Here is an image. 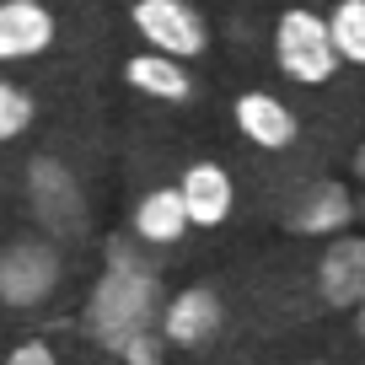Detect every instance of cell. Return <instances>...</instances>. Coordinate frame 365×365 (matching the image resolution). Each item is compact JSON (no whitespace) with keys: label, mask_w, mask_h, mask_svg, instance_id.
I'll use <instances>...</instances> for the list:
<instances>
[{"label":"cell","mask_w":365,"mask_h":365,"mask_svg":"<svg viewBox=\"0 0 365 365\" xmlns=\"http://www.w3.org/2000/svg\"><path fill=\"white\" fill-rule=\"evenodd\" d=\"M54 38V22L38 0H6L0 6V54L6 59H33L48 48Z\"/></svg>","instance_id":"obj_6"},{"label":"cell","mask_w":365,"mask_h":365,"mask_svg":"<svg viewBox=\"0 0 365 365\" xmlns=\"http://www.w3.org/2000/svg\"><path fill=\"white\" fill-rule=\"evenodd\" d=\"M354 172H360V178H365V145H360V156H354Z\"/></svg>","instance_id":"obj_18"},{"label":"cell","mask_w":365,"mask_h":365,"mask_svg":"<svg viewBox=\"0 0 365 365\" xmlns=\"http://www.w3.org/2000/svg\"><path fill=\"white\" fill-rule=\"evenodd\" d=\"M129 81H135L140 91H150V97H167V103H182L188 97V81H182V70L178 65H167V59H129V70H124Z\"/></svg>","instance_id":"obj_13"},{"label":"cell","mask_w":365,"mask_h":365,"mask_svg":"<svg viewBox=\"0 0 365 365\" xmlns=\"http://www.w3.org/2000/svg\"><path fill=\"white\" fill-rule=\"evenodd\" d=\"M182 199H188V220L194 226H220L231 210V178L215 161H199L188 178H182Z\"/></svg>","instance_id":"obj_8"},{"label":"cell","mask_w":365,"mask_h":365,"mask_svg":"<svg viewBox=\"0 0 365 365\" xmlns=\"http://www.w3.org/2000/svg\"><path fill=\"white\" fill-rule=\"evenodd\" d=\"M48 360H54L48 344H16L11 349V365H48Z\"/></svg>","instance_id":"obj_17"},{"label":"cell","mask_w":365,"mask_h":365,"mask_svg":"<svg viewBox=\"0 0 365 365\" xmlns=\"http://www.w3.org/2000/svg\"><path fill=\"white\" fill-rule=\"evenodd\" d=\"M150 301H156V279L140 274L135 263H129V252L118 247L113 263H108V274L97 279V296H91V307H86V328L97 333L108 349H124L135 333H145Z\"/></svg>","instance_id":"obj_1"},{"label":"cell","mask_w":365,"mask_h":365,"mask_svg":"<svg viewBox=\"0 0 365 365\" xmlns=\"http://www.w3.org/2000/svg\"><path fill=\"white\" fill-rule=\"evenodd\" d=\"M274 48H279V65L296 81H328L333 76V33L307 11H285L279 16V33H274Z\"/></svg>","instance_id":"obj_2"},{"label":"cell","mask_w":365,"mask_h":365,"mask_svg":"<svg viewBox=\"0 0 365 365\" xmlns=\"http://www.w3.org/2000/svg\"><path fill=\"white\" fill-rule=\"evenodd\" d=\"M237 124L247 129V140H258V145L279 150L296 140V118H290V108H279L274 97H263V91H247L237 103Z\"/></svg>","instance_id":"obj_9"},{"label":"cell","mask_w":365,"mask_h":365,"mask_svg":"<svg viewBox=\"0 0 365 365\" xmlns=\"http://www.w3.org/2000/svg\"><path fill=\"white\" fill-rule=\"evenodd\" d=\"M27 194H33V210L54 231H81V194H76V182L65 178L59 161L38 156L33 167H27Z\"/></svg>","instance_id":"obj_5"},{"label":"cell","mask_w":365,"mask_h":365,"mask_svg":"<svg viewBox=\"0 0 365 365\" xmlns=\"http://www.w3.org/2000/svg\"><path fill=\"white\" fill-rule=\"evenodd\" d=\"M135 226H140L145 242H178L182 226H188V199L172 194V188H161V194H150L145 205H140Z\"/></svg>","instance_id":"obj_12"},{"label":"cell","mask_w":365,"mask_h":365,"mask_svg":"<svg viewBox=\"0 0 365 365\" xmlns=\"http://www.w3.org/2000/svg\"><path fill=\"white\" fill-rule=\"evenodd\" d=\"M322 296L333 301V307H354V301L365 296V237H344L333 242L328 252H322Z\"/></svg>","instance_id":"obj_7"},{"label":"cell","mask_w":365,"mask_h":365,"mask_svg":"<svg viewBox=\"0 0 365 365\" xmlns=\"http://www.w3.org/2000/svg\"><path fill=\"white\" fill-rule=\"evenodd\" d=\"M59 279V258L48 247H11L6 263H0V296L6 307H33L54 290Z\"/></svg>","instance_id":"obj_4"},{"label":"cell","mask_w":365,"mask_h":365,"mask_svg":"<svg viewBox=\"0 0 365 365\" xmlns=\"http://www.w3.org/2000/svg\"><path fill=\"white\" fill-rule=\"evenodd\" d=\"M349 215H354V210H349V194H344L339 182H322V188H312V194L296 205L290 226H296V231H339Z\"/></svg>","instance_id":"obj_11"},{"label":"cell","mask_w":365,"mask_h":365,"mask_svg":"<svg viewBox=\"0 0 365 365\" xmlns=\"http://www.w3.org/2000/svg\"><path fill=\"white\" fill-rule=\"evenodd\" d=\"M333 48L349 59L365 65V0H339V11H333Z\"/></svg>","instance_id":"obj_14"},{"label":"cell","mask_w":365,"mask_h":365,"mask_svg":"<svg viewBox=\"0 0 365 365\" xmlns=\"http://www.w3.org/2000/svg\"><path fill=\"white\" fill-rule=\"evenodd\" d=\"M124 360H135V365H156V360H161V344H156V339H145V333H135V339L124 344Z\"/></svg>","instance_id":"obj_16"},{"label":"cell","mask_w":365,"mask_h":365,"mask_svg":"<svg viewBox=\"0 0 365 365\" xmlns=\"http://www.w3.org/2000/svg\"><path fill=\"white\" fill-rule=\"evenodd\" d=\"M135 27L167 54H199L205 48V27L182 0H140L135 6Z\"/></svg>","instance_id":"obj_3"},{"label":"cell","mask_w":365,"mask_h":365,"mask_svg":"<svg viewBox=\"0 0 365 365\" xmlns=\"http://www.w3.org/2000/svg\"><path fill=\"white\" fill-rule=\"evenodd\" d=\"M220 322V301L210 296V290H188V296L172 301L167 312V339L172 344H205L210 333H215Z\"/></svg>","instance_id":"obj_10"},{"label":"cell","mask_w":365,"mask_h":365,"mask_svg":"<svg viewBox=\"0 0 365 365\" xmlns=\"http://www.w3.org/2000/svg\"><path fill=\"white\" fill-rule=\"evenodd\" d=\"M27 118H33V103H27V91L6 81V86H0V135L16 140V135L27 129Z\"/></svg>","instance_id":"obj_15"},{"label":"cell","mask_w":365,"mask_h":365,"mask_svg":"<svg viewBox=\"0 0 365 365\" xmlns=\"http://www.w3.org/2000/svg\"><path fill=\"white\" fill-rule=\"evenodd\" d=\"M360 333H365V312H360Z\"/></svg>","instance_id":"obj_19"}]
</instances>
